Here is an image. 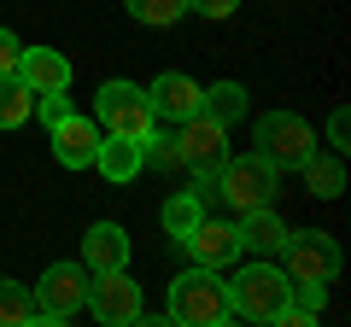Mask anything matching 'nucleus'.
I'll return each mask as SVG.
<instances>
[{"label":"nucleus","mask_w":351,"mask_h":327,"mask_svg":"<svg viewBox=\"0 0 351 327\" xmlns=\"http://www.w3.org/2000/svg\"><path fill=\"white\" fill-rule=\"evenodd\" d=\"M240 252L252 257H276L281 252V239H287V222L276 216V205H258V211H240Z\"/></svg>","instance_id":"14"},{"label":"nucleus","mask_w":351,"mask_h":327,"mask_svg":"<svg viewBox=\"0 0 351 327\" xmlns=\"http://www.w3.org/2000/svg\"><path fill=\"white\" fill-rule=\"evenodd\" d=\"M82 304L94 310V322H106V327L141 322V287L129 280V269H100V275H88Z\"/></svg>","instance_id":"8"},{"label":"nucleus","mask_w":351,"mask_h":327,"mask_svg":"<svg viewBox=\"0 0 351 327\" xmlns=\"http://www.w3.org/2000/svg\"><path fill=\"white\" fill-rule=\"evenodd\" d=\"M199 112L228 129V123H240L252 105H246V88H240V82H211V88H199Z\"/></svg>","instance_id":"18"},{"label":"nucleus","mask_w":351,"mask_h":327,"mask_svg":"<svg viewBox=\"0 0 351 327\" xmlns=\"http://www.w3.org/2000/svg\"><path fill=\"white\" fill-rule=\"evenodd\" d=\"M29 117H36V94H29L24 76H0V129L12 135V129H24Z\"/></svg>","instance_id":"19"},{"label":"nucleus","mask_w":351,"mask_h":327,"mask_svg":"<svg viewBox=\"0 0 351 327\" xmlns=\"http://www.w3.org/2000/svg\"><path fill=\"white\" fill-rule=\"evenodd\" d=\"M100 135H106V129L94 123V117H82V112H64L59 123H53V158H59L64 170H94Z\"/></svg>","instance_id":"10"},{"label":"nucleus","mask_w":351,"mask_h":327,"mask_svg":"<svg viewBox=\"0 0 351 327\" xmlns=\"http://www.w3.org/2000/svg\"><path fill=\"white\" fill-rule=\"evenodd\" d=\"M240 0H193V12H205V18H228Z\"/></svg>","instance_id":"27"},{"label":"nucleus","mask_w":351,"mask_h":327,"mask_svg":"<svg viewBox=\"0 0 351 327\" xmlns=\"http://www.w3.org/2000/svg\"><path fill=\"white\" fill-rule=\"evenodd\" d=\"M199 216H205V199H199V193H170L164 211H158V222H164V234H170V239H182Z\"/></svg>","instance_id":"21"},{"label":"nucleus","mask_w":351,"mask_h":327,"mask_svg":"<svg viewBox=\"0 0 351 327\" xmlns=\"http://www.w3.org/2000/svg\"><path fill=\"white\" fill-rule=\"evenodd\" d=\"M276 187H281V170H276V164H263L258 152H246V158H228L223 170H217V199L234 205V211L276 205Z\"/></svg>","instance_id":"6"},{"label":"nucleus","mask_w":351,"mask_h":327,"mask_svg":"<svg viewBox=\"0 0 351 327\" xmlns=\"http://www.w3.org/2000/svg\"><path fill=\"white\" fill-rule=\"evenodd\" d=\"M94 123H100L106 135L147 140L152 129H158V112H152V100H147L141 82H100V94H94Z\"/></svg>","instance_id":"3"},{"label":"nucleus","mask_w":351,"mask_h":327,"mask_svg":"<svg viewBox=\"0 0 351 327\" xmlns=\"http://www.w3.org/2000/svg\"><path fill=\"white\" fill-rule=\"evenodd\" d=\"M170 322H182V327L228 322V280H223V269L193 263L188 275H176L170 280Z\"/></svg>","instance_id":"1"},{"label":"nucleus","mask_w":351,"mask_h":327,"mask_svg":"<svg viewBox=\"0 0 351 327\" xmlns=\"http://www.w3.org/2000/svg\"><path fill=\"white\" fill-rule=\"evenodd\" d=\"M64 112H71V100H64V94H36V117H41V123H47V129L59 123Z\"/></svg>","instance_id":"25"},{"label":"nucleus","mask_w":351,"mask_h":327,"mask_svg":"<svg viewBox=\"0 0 351 327\" xmlns=\"http://www.w3.org/2000/svg\"><path fill=\"white\" fill-rule=\"evenodd\" d=\"M147 100H152V112H158V117L182 123V117L199 112V82H193V76H182V70H164L158 82L147 88Z\"/></svg>","instance_id":"15"},{"label":"nucleus","mask_w":351,"mask_h":327,"mask_svg":"<svg viewBox=\"0 0 351 327\" xmlns=\"http://www.w3.org/2000/svg\"><path fill=\"white\" fill-rule=\"evenodd\" d=\"M328 146H334V152H346V146H351V112H346V105L328 117Z\"/></svg>","instance_id":"26"},{"label":"nucleus","mask_w":351,"mask_h":327,"mask_svg":"<svg viewBox=\"0 0 351 327\" xmlns=\"http://www.w3.org/2000/svg\"><path fill=\"white\" fill-rule=\"evenodd\" d=\"M170 135H176V152H182V164H188L193 176H217L228 164V129L217 123V117L193 112V117H182Z\"/></svg>","instance_id":"7"},{"label":"nucleus","mask_w":351,"mask_h":327,"mask_svg":"<svg viewBox=\"0 0 351 327\" xmlns=\"http://www.w3.org/2000/svg\"><path fill=\"white\" fill-rule=\"evenodd\" d=\"M36 322V287L0 280V327H29Z\"/></svg>","instance_id":"20"},{"label":"nucleus","mask_w":351,"mask_h":327,"mask_svg":"<svg viewBox=\"0 0 351 327\" xmlns=\"http://www.w3.org/2000/svg\"><path fill=\"white\" fill-rule=\"evenodd\" d=\"M141 164H147V170H176V164H182L176 135H158V129H152V135L141 140Z\"/></svg>","instance_id":"23"},{"label":"nucleus","mask_w":351,"mask_h":327,"mask_svg":"<svg viewBox=\"0 0 351 327\" xmlns=\"http://www.w3.org/2000/svg\"><path fill=\"white\" fill-rule=\"evenodd\" d=\"M88 292V269L82 263H53L47 275L36 280V322H71L82 310Z\"/></svg>","instance_id":"9"},{"label":"nucleus","mask_w":351,"mask_h":327,"mask_svg":"<svg viewBox=\"0 0 351 327\" xmlns=\"http://www.w3.org/2000/svg\"><path fill=\"white\" fill-rule=\"evenodd\" d=\"M287 269L276 263V257H258V263H246L234 280H228V315H246V322H276L281 310H287Z\"/></svg>","instance_id":"2"},{"label":"nucleus","mask_w":351,"mask_h":327,"mask_svg":"<svg viewBox=\"0 0 351 327\" xmlns=\"http://www.w3.org/2000/svg\"><path fill=\"white\" fill-rule=\"evenodd\" d=\"M123 6H129V18L147 24V29H170L176 18L193 12V0H123Z\"/></svg>","instance_id":"22"},{"label":"nucleus","mask_w":351,"mask_h":327,"mask_svg":"<svg viewBox=\"0 0 351 327\" xmlns=\"http://www.w3.org/2000/svg\"><path fill=\"white\" fill-rule=\"evenodd\" d=\"M299 170H304V187L316 199H339L346 193V164H339V152H311Z\"/></svg>","instance_id":"17"},{"label":"nucleus","mask_w":351,"mask_h":327,"mask_svg":"<svg viewBox=\"0 0 351 327\" xmlns=\"http://www.w3.org/2000/svg\"><path fill=\"white\" fill-rule=\"evenodd\" d=\"M82 269L100 275V269H129V234L117 222H94L82 234Z\"/></svg>","instance_id":"12"},{"label":"nucleus","mask_w":351,"mask_h":327,"mask_svg":"<svg viewBox=\"0 0 351 327\" xmlns=\"http://www.w3.org/2000/svg\"><path fill=\"white\" fill-rule=\"evenodd\" d=\"M176 246H188L193 263L223 269V263H234V257H240V228H234V222H223V216H199V222H193L188 234L176 239Z\"/></svg>","instance_id":"11"},{"label":"nucleus","mask_w":351,"mask_h":327,"mask_svg":"<svg viewBox=\"0 0 351 327\" xmlns=\"http://www.w3.org/2000/svg\"><path fill=\"white\" fill-rule=\"evenodd\" d=\"M252 146H258L263 164H276V170H299L316 152V135H311V123L293 117V112H263L258 123H252Z\"/></svg>","instance_id":"4"},{"label":"nucleus","mask_w":351,"mask_h":327,"mask_svg":"<svg viewBox=\"0 0 351 327\" xmlns=\"http://www.w3.org/2000/svg\"><path fill=\"white\" fill-rule=\"evenodd\" d=\"M18 59H24V41L12 29H0V76H18Z\"/></svg>","instance_id":"24"},{"label":"nucleus","mask_w":351,"mask_h":327,"mask_svg":"<svg viewBox=\"0 0 351 327\" xmlns=\"http://www.w3.org/2000/svg\"><path fill=\"white\" fill-rule=\"evenodd\" d=\"M18 76L29 82V94H64V88H71V59L53 53V47H24Z\"/></svg>","instance_id":"13"},{"label":"nucleus","mask_w":351,"mask_h":327,"mask_svg":"<svg viewBox=\"0 0 351 327\" xmlns=\"http://www.w3.org/2000/svg\"><path fill=\"white\" fill-rule=\"evenodd\" d=\"M94 170H100L106 181H135L147 164H141V140L135 135H100V152H94Z\"/></svg>","instance_id":"16"},{"label":"nucleus","mask_w":351,"mask_h":327,"mask_svg":"<svg viewBox=\"0 0 351 327\" xmlns=\"http://www.w3.org/2000/svg\"><path fill=\"white\" fill-rule=\"evenodd\" d=\"M281 269H287V280H316V287H328V280L339 275V239L334 234H322V228H299L293 234L287 228V239H281Z\"/></svg>","instance_id":"5"}]
</instances>
